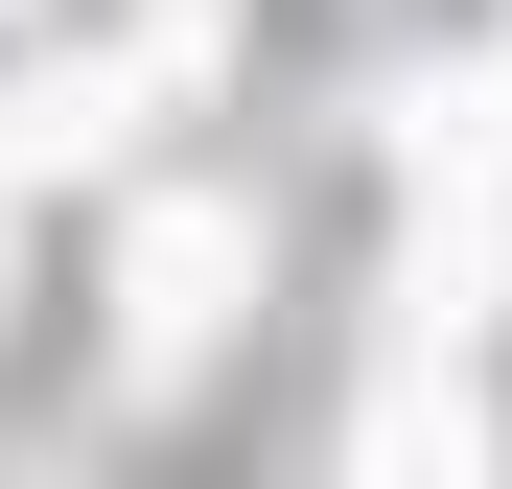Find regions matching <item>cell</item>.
Instances as JSON below:
<instances>
[{
	"instance_id": "7a4b0ae2",
	"label": "cell",
	"mask_w": 512,
	"mask_h": 489,
	"mask_svg": "<svg viewBox=\"0 0 512 489\" xmlns=\"http://www.w3.org/2000/svg\"><path fill=\"white\" fill-rule=\"evenodd\" d=\"M489 443H466V373H396L373 396V489H466Z\"/></svg>"
},
{
	"instance_id": "3957f363",
	"label": "cell",
	"mask_w": 512,
	"mask_h": 489,
	"mask_svg": "<svg viewBox=\"0 0 512 489\" xmlns=\"http://www.w3.org/2000/svg\"><path fill=\"white\" fill-rule=\"evenodd\" d=\"M117 140V70H24V94H0V163H94Z\"/></svg>"
},
{
	"instance_id": "6da1fadb",
	"label": "cell",
	"mask_w": 512,
	"mask_h": 489,
	"mask_svg": "<svg viewBox=\"0 0 512 489\" xmlns=\"http://www.w3.org/2000/svg\"><path fill=\"white\" fill-rule=\"evenodd\" d=\"M233 280H256V210H163L140 257H117V326H140V373H187L210 326H233Z\"/></svg>"
}]
</instances>
